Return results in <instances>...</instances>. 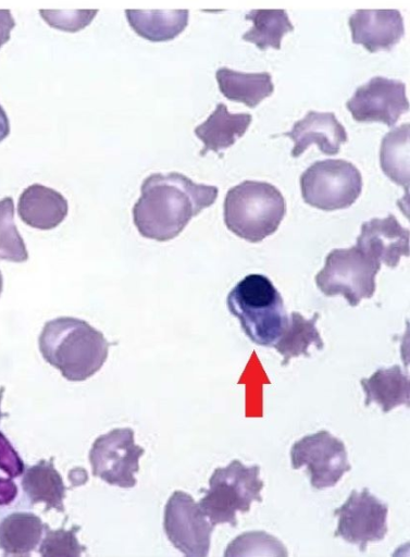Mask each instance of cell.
Here are the masks:
<instances>
[{"mask_svg": "<svg viewBox=\"0 0 410 557\" xmlns=\"http://www.w3.org/2000/svg\"><path fill=\"white\" fill-rule=\"evenodd\" d=\"M38 345L44 359L66 380L80 382L101 369L111 343L85 320L59 317L46 322Z\"/></svg>", "mask_w": 410, "mask_h": 557, "instance_id": "cell-2", "label": "cell"}, {"mask_svg": "<svg viewBox=\"0 0 410 557\" xmlns=\"http://www.w3.org/2000/svg\"><path fill=\"white\" fill-rule=\"evenodd\" d=\"M346 108L357 122H381L392 127L409 110L406 85L400 81L374 76L356 89Z\"/></svg>", "mask_w": 410, "mask_h": 557, "instance_id": "cell-12", "label": "cell"}, {"mask_svg": "<svg viewBox=\"0 0 410 557\" xmlns=\"http://www.w3.org/2000/svg\"><path fill=\"white\" fill-rule=\"evenodd\" d=\"M320 314L315 312L311 319H305L301 313L293 311L290 321L273 345L275 350L283 356L282 366H286L294 357L305 355L310 357L308 348L315 345L319 350L324 348V343L316 329Z\"/></svg>", "mask_w": 410, "mask_h": 557, "instance_id": "cell-23", "label": "cell"}, {"mask_svg": "<svg viewBox=\"0 0 410 557\" xmlns=\"http://www.w3.org/2000/svg\"><path fill=\"white\" fill-rule=\"evenodd\" d=\"M215 78L225 98L249 108H256L274 91L272 76L268 72L241 73L223 66L216 70Z\"/></svg>", "mask_w": 410, "mask_h": 557, "instance_id": "cell-20", "label": "cell"}, {"mask_svg": "<svg viewBox=\"0 0 410 557\" xmlns=\"http://www.w3.org/2000/svg\"><path fill=\"white\" fill-rule=\"evenodd\" d=\"M45 524L32 512H13L0 522V549L4 555H29L41 540Z\"/></svg>", "mask_w": 410, "mask_h": 557, "instance_id": "cell-22", "label": "cell"}, {"mask_svg": "<svg viewBox=\"0 0 410 557\" xmlns=\"http://www.w3.org/2000/svg\"><path fill=\"white\" fill-rule=\"evenodd\" d=\"M381 168L385 175L400 185L408 195L409 187V124L393 128L382 140Z\"/></svg>", "mask_w": 410, "mask_h": 557, "instance_id": "cell-25", "label": "cell"}, {"mask_svg": "<svg viewBox=\"0 0 410 557\" xmlns=\"http://www.w3.org/2000/svg\"><path fill=\"white\" fill-rule=\"evenodd\" d=\"M21 484L32 504L44 503L46 511L53 508L64 512L66 487L52 460L41 459L26 468Z\"/></svg>", "mask_w": 410, "mask_h": 557, "instance_id": "cell-21", "label": "cell"}, {"mask_svg": "<svg viewBox=\"0 0 410 557\" xmlns=\"http://www.w3.org/2000/svg\"><path fill=\"white\" fill-rule=\"evenodd\" d=\"M98 10H39L42 20L50 26L67 33H76L88 26Z\"/></svg>", "mask_w": 410, "mask_h": 557, "instance_id": "cell-29", "label": "cell"}, {"mask_svg": "<svg viewBox=\"0 0 410 557\" xmlns=\"http://www.w3.org/2000/svg\"><path fill=\"white\" fill-rule=\"evenodd\" d=\"M3 393H4V386H2V387L0 388V406H1V400H2ZM5 416H8V413H3V412L1 411V408H0V420H1V418L5 417Z\"/></svg>", "mask_w": 410, "mask_h": 557, "instance_id": "cell-34", "label": "cell"}, {"mask_svg": "<svg viewBox=\"0 0 410 557\" xmlns=\"http://www.w3.org/2000/svg\"><path fill=\"white\" fill-rule=\"evenodd\" d=\"M356 246L388 268H396L400 257L409 256V230L396 216L373 218L361 225Z\"/></svg>", "mask_w": 410, "mask_h": 557, "instance_id": "cell-14", "label": "cell"}, {"mask_svg": "<svg viewBox=\"0 0 410 557\" xmlns=\"http://www.w3.org/2000/svg\"><path fill=\"white\" fill-rule=\"evenodd\" d=\"M2 287H3V278H2L1 271H0V295L2 293Z\"/></svg>", "mask_w": 410, "mask_h": 557, "instance_id": "cell-35", "label": "cell"}, {"mask_svg": "<svg viewBox=\"0 0 410 557\" xmlns=\"http://www.w3.org/2000/svg\"><path fill=\"white\" fill-rule=\"evenodd\" d=\"M227 307L245 334L260 346H273L288 324L283 298L263 274H248L240 280L227 296Z\"/></svg>", "mask_w": 410, "mask_h": 557, "instance_id": "cell-3", "label": "cell"}, {"mask_svg": "<svg viewBox=\"0 0 410 557\" xmlns=\"http://www.w3.org/2000/svg\"><path fill=\"white\" fill-rule=\"evenodd\" d=\"M140 193L133 207V221L139 234L148 239L169 242L178 236L192 218L213 205L219 189L170 172L147 176Z\"/></svg>", "mask_w": 410, "mask_h": 557, "instance_id": "cell-1", "label": "cell"}, {"mask_svg": "<svg viewBox=\"0 0 410 557\" xmlns=\"http://www.w3.org/2000/svg\"><path fill=\"white\" fill-rule=\"evenodd\" d=\"M301 195L311 207L333 211L350 207L362 190L360 171L343 159L320 160L300 176Z\"/></svg>", "mask_w": 410, "mask_h": 557, "instance_id": "cell-7", "label": "cell"}, {"mask_svg": "<svg viewBox=\"0 0 410 557\" xmlns=\"http://www.w3.org/2000/svg\"><path fill=\"white\" fill-rule=\"evenodd\" d=\"M17 496V486L11 479H0V505L11 504Z\"/></svg>", "mask_w": 410, "mask_h": 557, "instance_id": "cell-32", "label": "cell"}, {"mask_svg": "<svg viewBox=\"0 0 410 557\" xmlns=\"http://www.w3.org/2000/svg\"><path fill=\"white\" fill-rule=\"evenodd\" d=\"M14 26L15 21L11 11L0 9V48L10 40V34Z\"/></svg>", "mask_w": 410, "mask_h": 557, "instance_id": "cell-31", "label": "cell"}, {"mask_svg": "<svg viewBox=\"0 0 410 557\" xmlns=\"http://www.w3.org/2000/svg\"><path fill=\"white\" fill-rule=\"evenodd\" d=\"M287 556L285 546L274 536L263 532H246L234 539L224 556Z\"/></svg>", "mask_w": 410, "mask_h": 557, "instance_id": "cell-27", "label": "cell"}, {"mask_svg": "<svg viewBox=\"0 0 410 557\" xmlns=\"http://www.w3.org/2000/svg\"><path fill=\"white\" fill-rule=\"evenodd\" d=\"M0 469L10 478L20 476L25 465L5 435L0 432Z\"/></svg>", "mask_w": 410, "mask_h": 557, "instance_id": "cell-30", "label": "cell"}, {"mask_svg": "<svg viewBox=\"0 0 410 557\" xmlns=\"http://www.w3.org/2000/svg\"><path fill=\"white\" fill-rule=\"evenodd\" d=\"M260 467L244 466L234 459L224 468H216L209 480V488L198 505L210 522L237 525L236 512H248L252 502H261L263 482Z\"/></svg>", "mask_w": 410, "mask_h": 557, "instance_id": "cell-5", "label": "cell"}, {"mask_svg": "<svg viewBox=\"0 0 410 557\" xmlns=\"http://www.w3.org/2000/svg\"><path fill=\"white\" fill-rule=\"evenodd\" d=\"M10 134V122L9 117L0 104V143L5 139Z\"/></svg>", "mask_w": 410, "mask_h": 557, "instance_id": "cell-33", "label": "cell"}, {"mask_svg": "<svg viewBox=\"0 0 410 557\" xmlns=\"http://www.w3.org/2000/svg\"><path fill=\"white\" fill-rule=\"evenodd\" d=\"M145 449L135 444L129 428L113 429L97 437L89 451L92 474L124 488L135 486V473Z\"/></svg>", "mask_w": 410, "mask_h": 557, "instance_id": "cell-9", "label": "cell"}, {"mask_svg": "<svg viewBox=\"0 0 410 557\" xmlns=\"http://www.w3.org/2000/svg\"><path fill=\"white\" fill-rule=\"evenodd\" d=\"M28 259L23 237L14 222V201L12 197L0 200V260L21 263Z\"/></svg>", "mask_w": 410, "mask_h": 557, "instance_id": "cell-26", "label": "cell"}, {"mask_svg": "<svg viewBox=\"0 0 410 557\" xmlns=\"http://www.w3.org/2000/svg\"><path fill=\"white\" fill-rule=\"evenodd\" d=\"M360 384L365 394L364 405L376 403L384 413L400 405L409 406V377L398 364L380 368L370 377L361 379Z\"/></svg>", "mask_w": 410, "mask_h": 557, "instance_id": "cell-18", "label": "cell"}, {"mask_svg": "<svg viewBox=\"0 0 410 557\" xmlns=\"http://www.w3.org/2000/svg\"><path fill=\"white\" fill-rule=\"evenodd\" d=\"M133 30L151 42L176 38L188 24V10H125Z\"/></svg>", "mask_w": 410, "mask_h": 557, "instance_id": "cell-19", "label": "cell"}, {"mask_svg": "<svg viewBox=\"0 0 410 557\" xmlns=\"http://www.w3.org/2000/svg\"><path fill=\"white\" fill-rule=\"evenodd\" d=\"M45 537L40 544L39 553L41 556H80L85 547L77 541L76 533L79 527L73 525L70 530L64 528L59 530L49 529L45 524Z\"/></svg>", "mask_w": 410, "mask_h": 557, "instance_id": "cell-28", "label": "cell"}, {"mask_svg": "<svg viewBox=\"0 0 410 557\" xmlns=\"http://www.w3.org/2000/svg\"><path fill=\"white\" fill-rule=\"evenodd\" d=\"M381 262L356 245L332 250L315 276L318 288L325 296H343L351 307L375 292V276Z\"/></svg>", "mask_w": 410, "mask_h": 557, "instance_id": "cell-6", "label": "cell"}, {"mask_svg": "<svg viewBox=\"0 0 410 557\" xmlns=\"http://www.w3.org/2000/svg\"><path fill=\"white\" fill-rule=\"evenodd\" d=\"M163 528L169 541L184 555H208L214 525L189 494L175 491L170 496L164 508Z\"/></svg>", "mask_w": 410, "mask_h": 557, "instance_id": "cell-10", "label": "cell"}, {"mask_svg": "<svg viewBox=\"0 0 410 557\" xmlns=\"http://www.w3.org/2000/svg\"><path fill=\"white\" fill-rule=\"evenodd\" d=\"M348 24L353 44L372 53L390 50L405 34L402 16L396 9L357 10Z\"/></svg>", "mask_w": 410, "mask_h": 557, "instance_id": "cell-13", "label": "cell"}, {"mask_svg": "<svg viewBox=\"0 0 410 557\" xmlns=\"http://www.w3.org/2000/svg\"><path fill=\"white\" fill-rule=\"evenodd\" d=\"M290 460L294 469L308 468L311 486L315 490L334 486L351 469L344 442L326 430L295 442Z\"/></svg>", "mask_w": 410, "mask_h": 557, "instance_id": "cell-8", "label": "cell"}, {"mask_svg": "<svg viewBox=\"0 0 410 557\" xmlns=\"http://www.w3.org/2000/svg\"><path fill=\"white\" fill-rule=\"evenodd\" d=\"M286 212L282 193L272 184L244 181L232 187L224 199L226 227L250 243L273 234Z\"/></svg>", "mask_w": 410, "mask_h": 557, "instance_id": "cell-4", "label": "cell"}, {"mask_svg": "<svg viewBox=\"0 0 410 557\" xmlns=\"http://www.w3.org/2000/svg\"><path fill=\"white\" fill-rule=\"evenodd\" d=\"M387 513L388 506L371 494L368 487L361 492L352 490L347 500L334 510V516L338 517L334 536H340L364 552L370 542L385 537Z\"/></svg>", "mask_w": 410, "mask_h": 557, "instance_id": "cell-11", "label": "cell"}, {"mask_svg": "<svg viewBox=\"0 0 410 557\" xmlns=\"http://www.w3.org/2000/svg\"><path fill=\"white\" fill-rule=\"evenodd\" d=\"M69 212L67 200L59 191L35 183L26 187L17 201V213L28 226L48 231L63 222Z\"/></svg>", "mask_w": 410, "mask_h": 557, "instance_id": "cell-16", "label": "cell"}, {"mask_svg": "<svg viewBox=\"0 0 410 557\" xmlns=\"http://www.w3.org/2000/svg\"><path fill=\"white\" fill-rule=\"evenodd\" d=\"M251 119L249 113H229L224 103H218L209 117L195 128L196 136L203 143L200 156L231 147L246 133Z\"/></svg>", "mask_w": 410, "mask_h": 557, "instance_id": "cell-17", "label": "cell"}, {"mask_svg": "<svg viewBox=\"0 0 410 557\" xmlns=\"http://www.w3.org/2000/svg\"><path fill=\"white\" fill-rule=\"evenodd\" d=\"M284 135L294 143L291 149L294 158L302 154L311 145H316L324 154L334 156L348 140L345 127L337 121L333 112L312 110L297 121L293 128Z\"/></svg>", "mask_w": 410, "mask_h": 557, "instance_id": "cell-15", "label": "cell"}, {"mask_svg": "<svg viewBox=\"0 0 410 557\" xmlns=\"http://www.w3.org/2000/svg\"><path fill=\"white\" fill-rule=\"evenodd\" d=\"M245 18L251 21L252 26L241 38L262 51L268 48L279 50L282 38L294 30L288 14L283 9L251 10Z\"/></svg>", "mask_w": 410, "mask_h": 557, "instance_id": "cell-24", "label": "cell"}]
</instances>
